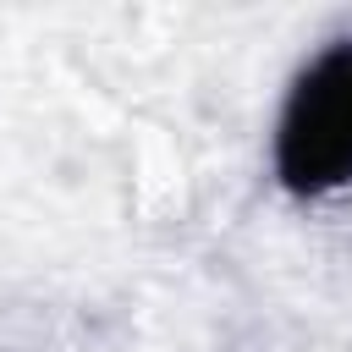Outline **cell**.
<instances>
[{"label":"cell","instance_id":"obj_1","mask_svg":"<svg viewBox=\"0 0 352 352\" xmlns=\"http://www.w3.org/2000/svg\"><path fill=\"white\" fill-rule=\"evenodd\" d=\"M275 170L292 192L352 182V44L324 50L297 77L275 132Z\"/></svg>","mask_w":352,"mask_h":352}]
</instances>
